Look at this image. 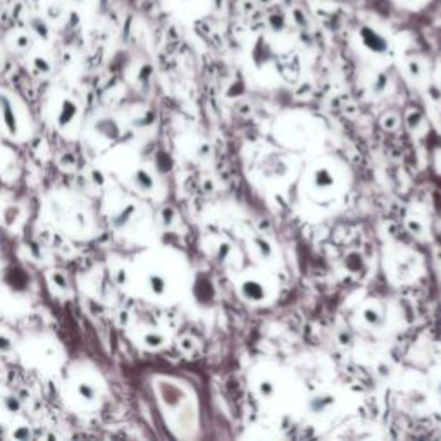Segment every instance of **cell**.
<instances>
[{
	"label": "cell",
	"instance_id": "6da1fadb",
	"mask_svg": "<svg viewBox=\"0 0 441 441\" xmlns=\"http://www.w3.org/2000/svg\"><path fill=\"white\" fill-rule=\"evenodd\" d=\"M64 395L68 404L78 410H95L102 404L104 383L99 370L85 364H78L71 369L64 384Z\"/></svg>",
	"mask_w": 441,
	"mask_h": 441
},
{
	"label": "cell",
	"instance_id": "7a4b0ae2",
	"mask_svg": "<svg viewBox=\"0 0 441 441\" xmlns=\"http://www.w3.org/2000/svg\"><path fill=\"white\" fill-rule=\"evenodd\" d=\"M21 355L26 366L37 367L43 372L57 370L64 362V348L54 336L48 334L26 339L21 345Z\"/></svg>",
	"mask_w": 441,
	"mask_h": 441
},
{
	"label": "cell",
	"instance_id": "3957f363",
	"mask_svg": "<svg viewBox=\"0 0 441 441\" xmlns=\"http://www.w3.org/2000/svg\"><path fill=\"white\" fill-rule=\"evenodd\" d=\"M31 117L21 100L7 90H0V129L10 140H26L31 135Z\"/></svg>",
	"mask_w": 441,
	"mask_h": 441
},
{
	"label": "cell",
	"instance_id": "277c9868",
	"mask_svg": "<svg viewBox=\"0 0 441 441\" xmlns=\"http://www.w3.org/2000/svg\"><path fill=\"white\" fill-rule=\"evenodd\" d=\"M79 109L78 102L73 97L61 95L55 99L54 110H52V122L66 136H74L79 129Z\"/></svg>",
	"mask_w": 441,
	"mask_h": 441
},
{
	"label": "cell",
	"instance_id": "5b68a950",
	"mask_svg": "<svg viewBox=\"0 0 441 441\" xmlns=\"http://www.w3.org/2000/svg\"><path fill=\"white\" fill-rule=\"evenodd\" d=\"M360 38H362L364 45L369 48L370 52H376V54H384L388 50V40L376 31L370 26H364L360 30Z\"/></svg>",
	"mask_w": 441,
	"mask_h": 441
},
{
	"label": "cell",
	"instance_id": "8992f818",
	"mask_svg": "<svg viewBox=\"0 0 441 441\" xmlns=\"http://www.w3.org/2000/svg\"><path fill=\"white\" fill-rule=\"evenodd\" d=\"M131 183H133V186H135L136 190L143 191V193H150V191L153 190V186H155V180H153L152 173H150V171L147 169V167H143V166L136 167V169L133 171Z\"/></svg>",
	"mask_w": 441,
	"mask_h": 441
},
{
	"label": "cell",
	"instance_id": "52a82bcc",
	"mask_svg": "<svg viewBox=\"0 0 441 441\" xmlns=\"http://www.w3.org/2000/svg\"><path fill=\"white\" fill-rule=\"evenodd\" d=\"M47 283L55 295H68L71 292V285H69L68 276L62 271H57V269L47 272Z\"/></svg>",
	"mask_w": 441,
	"mask_h": 441
},
{
	"label": "cell",
	"instance_id": "ba28073f",
	"mask_svg": "<svg viewBox=\"0 0 441 441\" xmlns=\"http://www.w3.org/2000/svg\"><path fill=\"white\" fill-rule=\"evenodd\" d=\"M9 45L16 52H28L33 47V37L26 31H14L9 37Z\"/></svg>",
	"mask_w": 441,
	"mask_h": 441
},
{
	"label": "cell",
	"instance_id": "9c48e42d",
	"mask_svg": "<svg viewBox=\"0 0 441 441\" xmlns=\"http://www.w3.org/2000/svg\"><path fill=\"white\" fill-rule=\"evenodd\" d=\"M21 219V207L16 204H7L0 211V222L7 227H12Z\"/></svg>",
	"mask_w": 441,
	"mask_h": 441
},
{
	"label": "cell",
	"instance_id": "30bf717a",
	"mask_svg": "<svg viewBox=\"0 0 441 441\" xmlns=\"http://www.w3.org/2000/svg\"><path fill=\"white\" fill-rule=\"evenodd\" d=\"M31 68H33V71L37 73V74L47 76V74H50L52 73V62L48 61L45 55L37 54V55L31 57Z\"/></svg>",
	"mask_w": 441,
	"mask_h": 441
},
{
	"label": "cell",
	"instance_id": "8fae6325",
	"mask_svg": "<svg viewBox=\"0 0 441 441\" xmlns=\"http://www.w3.org/2000/svg\"><path fill=\"white\" fill-rule=\"evenodd\" d=\"M31 428L30 424H26V422L23 421H17V422H12V426L9 428V438H14V440H28L31 438Z\"/></svg>",
	"mask_w": 441,
	"mask_h": 441
},
{
	"label": "cell",
	"instance_id": "7c38bea8",
	"mask_svg": "<svg viewBox=\"0 0 441 441\" xmlns=\"http://www.w3.org/2000/svg\"><path fill=\"white\" fill-rule=\"evenodd\" d=\"M164 341H166L164 336L157 331H147L142 334V345L145 348H150V350L160 348V346H164Z\"/></svg>",
	"mask_w": 441,
	"mask_h": 441
},
{
	"label": "cell",
	"instance_id": "4fadbf2b",
	"mask_svg": "<svg viewBox=\"0 0 441 441\" xmlns=\"http://www.w3.org/2000/svg\"><path fill=\"white\" fill-rule=\"evenodd\" d=\"M31 33L43 38V40H47V38L50 37V28H48L47 21L33 17V19H31Z\"/></svg>",
	"mask_w": 441,
	"mask_h": 441
},
{
	"label": "cell",
	"instance_id": "5bb4252c",
	"mask_svg": "<svg viewBox=\"0 0 441 441\" xmlns=\"http://www.w3.org/2000/svg\"><path fill=\"white\" fill-rule=\"evenodd\" d=\"M14 348H16V341L12 339V336L7 331L0 330V353L7 355V353H12Z\"/></svg>",
	"mask_w": 441,
	"mask_h": 441
},
{
	"label": "cell",
	"instance_id": "9a60e30c",
	"mask_svg": "<svg viewBox=\"0 0 441 441\" xmlns=\"http://www.w3.org/2000/svg\"><path fill=\"white\" fill-rule=\"evenodd\" d=\"M3 400V405H5V410L7 414H19L21 410V402L17 397H14V395H3L2 397Z\"/></svg>",
	"mask_w": 441,
	"mask_h": 441
},
{
	"label": "cell",
	"instance_id": "2e32d148",
	"mask_svg": "<svg viewBox=\"0 0 441 441\" xmlns=\"http://www.w3.org/2000/svg\"><path fill=\"white\" fill-rule=\"evenodd\" d=\"M76 155L73 152H64L59 157V166L66 171H74L76 169Z\"/></svg>",
	"mask_w": 441,
	"mask_h": 441
},
{
	"label": "cell",
	"instance_id": "e0dca14e",
	"mask_svg": "<svg viewBox=\"0 0 441 441\" xmlns=\"http://www.w3.org/2000/svg\"><path fill=\"white\" fill-rule=\"evenodd\" d=\"M28 248H30V252H31V258H35V260H41V258H43V250H41L40 245L28 243Z\"/></svg>",
	"mask_w": 441,
	"mask_h": 441
},
{
	"label": "cell",
	"instance_id": "ac0fdd59",
	"mask_svg": "<svg viewBox=\"0 0 441 441\" xmlns=\"http://www.w3.org/2000/svg\"><path fill=\"white\" fill-rule=\"evenodd\" d=\"M93 178H95V183H97V173L95 171H93ZM104 183V180H102V174L99 173V184H102Z\"/></svg>",
	"mask_w": 441,
	"mask_h": 441
},
{
	"label": "cell",
	"instance_id": "d6986e66",
	"mask_svg": "<svg viewBox=\"0 0 441 441\" xmlns=\"http://www.w3.org/2000/svg\"><path fill=\"white\" fill-rule=\"evenodd\" d=\"M405 2H408V3H415V2H417V0H405Z\"/></svg>",
	"mask_w": 441,
	"mask_h": 441
},
{
	"label": "cell",
	"instance_id": "ffe728a7",
	"mask_svg": "<svg viewBox=\"0 0 441 441\" xmlns=\"http://www.w3.org/2000/svg\"><path fill=\"white\" fill-rule=\"evenodd\" d=\"M73 2H76V3H79V2H83V0H73Z\"/></svg>",
	"mask_w": 441,
	"mask_h": 441
},
{
	"label": "cell",
	"instance_id": "44dd1931",
	"mask_svg": "<svg viewBox=\"0 0 441 441\" xmlns=\"http://www.w3.org/2000/svg\"><path fill=\"white\" fill-rule=\"evenodd\" d=\"M0 66H2V59H0Z\"/></svg>",
	"mask_w": 441,
	"mask_h": 441
},
{
	"label": "cell",
	"instance_id": "7402d4cb",
	"mask_svg": "<svg viewBox=\"0 0 441 441\" xmlns=\"http://www.w3.org/2000/svg\"><path fill=\"white\" fill-rule=\"evenodd\" d=\"M186 2H190V0H186Z\"/></svg>",
	"mask_w": 441,
	"mask_h": 441
}]
</instances>
